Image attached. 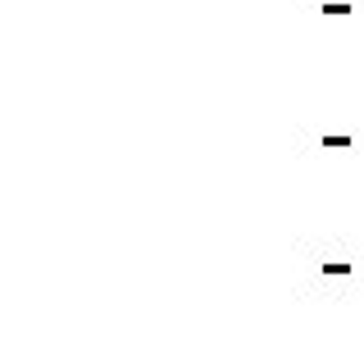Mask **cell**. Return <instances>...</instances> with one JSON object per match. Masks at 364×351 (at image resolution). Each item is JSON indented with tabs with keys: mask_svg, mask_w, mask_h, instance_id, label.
I'll return each instance as SVG.
<instances>
[{
	"mask_svg": "<svg viewBox=\"0 0 364 351\" xmlns=\"http://www.w3.org/2000/svg\"><path fill=\"white\" fill-rule=\"evenodd\" d=\"M323 146H328V151H346L350 137H346V132H333V137H323Z\"/></svg>",
	"mask_w": 364,
	"mask_h": 351,
	"instance_id": "2",
	"label": "cell"
},
{
	"mask_svg": "<svg viewBox=\"0 0 364 351\" xmlns=\"http://www.w3.org/2000/svg\"><path fill=\"white\" fill-rule=\"evenodd\" d=\"M323 274H337V278H346V274H350V265H346V260H323Z\"/></svg>",
	"mask_w": 364,
	"mask_h": 351,
	"instance_id": "1",
	"label": "cell"
}]
</instances>
